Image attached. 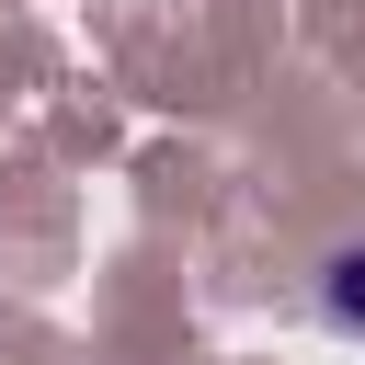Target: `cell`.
<instances>
[{"label":"cell","instance_id":"obj_1","mask_svg":"<svg viewBox=\"0 0 365 365\" xmlns=\"http://www.w3.org/2000/svg\"><path fill=\"white\" fill-rule=\"evenodd\" d=\"M319 319H331L342 342H365V240L319 251Z\"/></svg>","mask_w":365,"mask_h":365}]
</instances>
